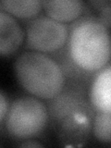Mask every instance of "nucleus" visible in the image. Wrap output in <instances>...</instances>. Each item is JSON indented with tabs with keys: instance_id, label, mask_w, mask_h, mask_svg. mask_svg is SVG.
<instances>
[{
	"instance_id": "obj_1",
	"label": "nucleus",
	"mask_w": 111,
	"mask_h": 148,
	"mask_svg": "<svg viewBox=\"0 0 111 148\" xmlns=\"http://www.w3.org/2000/svg\"><path fill=\"white\" fill-rule=\"evenodd\" d=\"M46 104L49 121L61 142L76 143L87 140L95 114L87 82H66L63 89Z\"/></svg>"
},
{
	"instance_id": "obj_2",
	"label": "nucleus",
	"mask_w": 111,
	"mask_h": 148,
	"mask_svg": "<svg viewBox=\"0 0 111 148\" xmlns=\"http://www.w3.org/2000/svg\"><path fill=\"white\" fill-rule=\"evenodd\" d=\"M64 49L75 66L94 78L111 59V32L92 16H82L69 25Z\"/></svg>"
},
{
	"instance_id": "obj_3",
	"label": "nucleus",
	"mask_w": 111,
	"mask_h": 148,
	"mask_svg": "<svg viewBox=\"0 0 111 148\" xmlns=\"http://www.w3.org/2000/svg\"><path fill=\"white\" fill-rule=\"evenodd\" d=\"M14 69L18 83L37 98L49 100L66 84V77L50 55L27 51L17 58Z\"/></svg>"
},
{
	"instance_id": "obj_4",
	"label": "nucleus",
	"mask_w": 111,
	"mask_h": 148,
	"mask_svg": "<svg viewBox=\"0 0 111 148\" xmlns=\"http://www.w3.org/2000/svg\"><path fill=\"white\" fill-rule=\"evenodd\" d=\"M48 121L47 106L32 96H23L14 100L4 120L8 135L21 141L38 137Z\"/></svg>"
},
{
	"instance_id": "obj_5",
	"label": "nucleus",
	"mask_w": 111,
	"mask_h": 148,
	"mask_svg": "<svg viewBox=\"0 0 111 148\" xmlns=\"http://www.w3.org/2000/svg\"><path fill=\"white\" fill-rule=\"evenodd\" d=\"M68 38L69 26L48 16H37L25 23V47L31 51L53 54L64 47Z\"/></svg>"
},
{
	"instance_id": "obj_6",
	"label": "nucleus",
	"mask_w": 111,
	"mask_h": 148,
	"mask_svg": "<svg viewBox=\"0 0 111 148\" xmlns=\"http://www.w3.org/2000/svg\"><path fill=\"white\" fill-rule=\"evenodd\" d=\"M89 97L95 111L111 113V64L106 65L92 78Z\"/></svg>"
},
{
	"instance_id": "obj_7",
	"label": "nucleus",
	"mask_w": 111,
	"mask_h": 148,
	"mask_svg": "<svg viewBox=\"0 0 111 148\" xmlns=\"http://www.w3.org/2000/svg\"><path fill=\"white\" fill-rule=\"evenodd\" d=\"M24 34L20 24L13 16L0 11V54L8 57L21 45Z\"/></svg>"
},
{
	"instance_id": "obj_8",
	"label": "nucleus",
	"mask_w": 111,
	"mask_h": 148,
	"mask_svg": "<svg viewBox=\"0 0 111 148\" xmlns=\"http://www.w3.org/2000/svg\"><path fill=\"white\" fill-rule=\"evenodd\" d=\"M85 4L78 0L43 1L46 16L59 22H73L83 15Z\"/></svg>"
},
{
	"instance_id": "obj_9",
	"label": "nucleus",
	"mask_w": 111,
	"mask_h": 148,
	"mask_svg": "<svg viewBox=\"0 0 111 148\" xmlns=\"http://www.w3.org/2000/svg\"><path fill=\"white\" fill-rule=\"evenodd\" d=\"M1 10L15 18L31 20L38 16L43 8V1L39 0H4L0 3Z\"/></svg>"
},
{
	"instance_id": "obj_10",
	"label": "nucleus",
	"mask_w": 111,
	"mask_h": 148,
	"mask_svg": "<svg viewBox=\"0 0 111 148\" xmlns=\"http://www.w3.org/2000/svg\"><path fill=\"white\" fill-rule=\"evenodd\" d=\"M92 133L100 143H111V113L95 111L92 123Z\"/></svg>"
},
{
	"instance_id": "obj_11",
	"label": "nucleus",
	"mask_w": 111,
	"mask_h": 148,
	"mask_svg": "<svg viewBox=\"0 0 111 148\" xmlns=\"http://www.w3.org/2000/svg\"><path fill=\"white\" fill-rule=\"evenodd\" d=\"M87 6L92 16L108 30L111 29V1H89Z\"/></svg>"
},
{
	"instance_id": "obj_12",
	"label": "nucleus",
	"mask_w": 111,
	"mask_h": 148,
	"mask_svg": "<svg viewBox=\"0 0 111 148\" xmlns=\"http://www.w3.org/2000/svg\"><path fill=\"white\" fill-rule=\"evenodd\" d=\"M0 104H1V119H0V121L3 123L9 108L8 101L6 98V95H4V92H1V95H0Z\"/></svg>"
},
{
	"instance_id": "obj_13",
	"label": "nucleus",
	"mask_w": 111,
	"mask_h": 148,
	"mask_svg": "<svg viewBox=\"0 0 111 148\" xmlns=\"http://www.w3.org/2000/svg\"><path fill=\"white\" fill-rule=\"evenodd\" d=\"M20 146H27V147H37V146H39V147H42L43 145H41V143H36L34 141H25L24 143H22L20 145Z\"/></svg>"
}]
</instances>
